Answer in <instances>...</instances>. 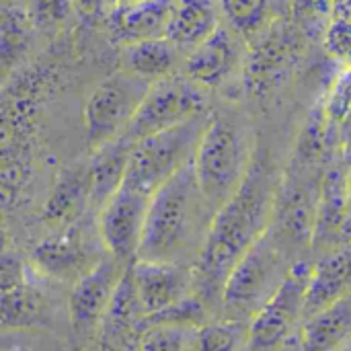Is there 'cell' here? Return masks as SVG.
Masks as SVG:
<instances>
[{"mask_svg": "<svg viewBox=\"0 0 351 351\" xmlns=\"http://www.w3.org/2000/svg\"><path fill=\"white\" fill-rule=\"evenodd\" d=\"M72 4L74 0H29L27 6L39 29H53L68 19Z\"/></svg>", "mask_w": 351, "mask_h": 351, "instance_id": "4dcf8cb0", "label": "cell"}, {"mask_svg": "<svg viewBox=\"0 0 351 351\" xmlns=\"http://www.w3.org/2000/svg\"><path fill=\"white\" fill-rule=\"evenodd\" d=\"M294 263L290 251L267 230L226 280L220 302L226 319L249 323L278 292Z\"/></svg>", "mask_w": 351, "mask_h": 351, "instance_id": "277c9868", "label": "cell"}, {"mask_svg": "<svg viewBox=\"0 0 351 351\" xmlns=\"http://www.w3.org/2000/svg\"><path fill=\"white\" fill-rule=\"evenodd\" d=\"M35 21L27 4L21 0H6L2 6V66L6 72L21 60V56L29 49Z\"/></svg>", "mask_w": 351, "mask_h": 351, "instance_id": "d4e9b609", "label": "cell"}, {"mask_svg": "<svg viewBox=\"0 0 351 351\" xmlns=\"http://www.w3.org/2000/svg\"><path fill=\"white\" fill-rule=\"evenodd\" d=\"M150 84L121 68L93 88L84 105V132L90 150L105 146L128 130Z\"/></svg>", "mask_w": 351, "mask_h": 351, "instance_id": "52a82bcc", "label": "cell"}, {"mask_svg": "<svg viewBox=\"0 0 351 351\" xmlns=\"http://www.w3.org/2000/svg\"><path fill=\"white\" fill-rule=\"evenodd\" d=\"M282 181L271 156L257 150L243 185L216 210L193 265L195 292L204 296L210 306L222 302L228 276L267 234L276 216Z\"/></svg>", "mask_w": 351, "mask_h": 351, "instance_id": "6da1fadb", "label": "cell"}, {"mask_svg": "<svg viewBox=\"0 0 351 351\" xmlns=\"http://www.w3.org/2000/svg\"><path fill=\"white\" fill-rule=\"evenodd\" d=\"M351 294V241L327 251L319 263L313 265L306 300L304 319L333 306Z\"/></svg>", "mask_w": 351, "mask_h": 351, "instance_id": "2e32d148", "label": "cell"}, {"mask_svg": "<svg viewBox=\"0 0 351 351\" xmlns=\"http://www.w3.org/2000/svg\"><path fill=\"white\" fill-rule=\"evenodd\" d=\"M313 265L304 259L296 261L278 292L249 321V350L278 351L304 321V300Z\"/></svg>", "mask_w": 351, "mask_h": 351, "instance_id": "9c48e42d", "label": "cell"}, {"mask_svg": "<svg viewBox=\"0 0 351 351\" xmlns=\"http://www.w3.org/2000/svg\"><path fill=\"white\" fill-rule=\"evenodd\" d=\"M132 278L146 319L173 306L195 290V271L177 261H132Z\"/></svg>", "mask_w": 351, "mask_h": 351, "instance_id": "4fadbf2b", "label": "cell"}, {"mask_svg": "<svg viewBox=\"0 0 351 351\" xmlns=\"http://www.w3.org/2000/svg\"><path fill=\"white\" fill-rule=\"evenodd\" d=\"M210 115L212 111L202 113L185 123L136 142L125 181L148 193L162 187L171 177L193 162Z\"/></svg>", "mask_w": 351, "mask_h": 351, "instance_id": "5b68a950", "label": "cell"}, {"mask_svg": "<svg viewBox=\"0 0 351 351\" xmlns=\"http://www.w3.org/2000/svg\"><path fill=\"white\" fill-rule=\"evenodd\" d=\"M150 199L152 193L125 181L97 212V224L105 251L123 263H132L138 257Z\"/></svg>", "mask_w": 351, "mask_h": 351, "instance_id": "30bf717a", "label": "cell"}, {"mask_svg": "<svg viewBox=\"0 0 351 351\" xmlns=\"http://www.w3.org/2000/svg\"><path fill=\"white\" fill-rule=\"evenodd\" d=\"M107 253L99 255L97 245L88 228V216L84 214L74 224L51 230L33 251V265L47 278L60 282H76L88 269H93Z\"/></svg>", "mask_w": 351, "mask_h": 351, "instance_id": "8fae6325", "label": "cell"}, {"mask_svg": "<svg viewBox=\"0 0 351 351\" xmlns=\"http://www.w3.org/2000/svg\"><path fill=\"white\" fill-rule=\"evenodd\" d=\"M327 6H329V0H298V8L308 14L323 12V10H327Z\"/></svg>", "mask_w": 351, "mask_h": 351, "instance_id": "836d02e7", "label": "cell"}, {"mask_svg": "<svg viewBox=\"0 0 351 351\" xmlns=\"http://www.w3.org/2000/svg\"><path fill=\"white\" fill-rule=\"evenodd\" d=\"M90 206V173L88 162L68 167L56 179V185L43 204L41 220L49 230H60L86 214ZM93 208V206H90Z\"/></svg>", "mask_w": 351, "mask_h": 351, "instance_id": "ac0fdd59", "label": "cell"}, {"mask_svg": "<svg viewBox=\"0 0 351 351\" xmlns=\"http://www.w3.org/2000/svg\"><path fill=\"white\" fill-rule=\"evenodd\" d=\"M45 321V296L29 280L2 290L0 325L4 331H31Z\"/></svg>", "mask_w": 351, "mask_h": 351, "instance_id": "cb8c5ba5", "label": "cell"}, {"mask_svg": "<svg viewBox=\"0 0 351 351\" xmlns=\"http://www.w3.org/2000/svg\"><path fill=\"white\" fill-rule=\"evenodd\" d=\"M146 329V313L138 300L132 263L128 265L119 288L95 333L97 351H138L142 333Z\"/></svg>", "mask_w": 351, "mask_h": 351, "instance_id": "9a60e30c", "label": "cell"}, {"mask_svg": "<svg viewBox=\"0 0 351 351\" xmlns=\"http://www.w3.org/2000/svg\"><path fill=\"white\" fill-rule=\"evenodd\" d=\"M27 267L23 263V259L10 251L8 247H4L2 251V259H0V284H2V290H8V288H14L23 282H27Z\"/></svg>", "mask_w": 351, "mask_h": 351, "instance_id": "d6a6232c", "label": "cell"}, {"mask_svg": "<svg viewBox=\"0 0 351 351\" xmlns=\"http://www.w3.org/2000/svg\"><path fill=\"white\" fill-rule=\"evenodd\" d=\"M249 343V323L234 319L208 321L191 335L187 351H241Z\"/></svg>", "mask_w": 351, "mask_h": 351, "instance_id": "484cf974", "label": "cell"}, {"mask_svg": "<svg viewBox=\"0 0 351 351\" xmlns=\"http://www.w3.org/2000/svg\"><path fill=\"white\" fill-rule=\"evenodd\" d=\"M179 66H183L181 49L167 37L130 43L121 53V68L148 82H156L179 72Z\"/></svg>", "mask_w": 351, "mask_h": 351, "instance_id": "603a6c76", "label": "cell"}, {"mask_svg": "<svg viewBox=\"0 0 351 351\" xmlns=\"http://www.w3.org/2000/svg\"><path fill=\"white\" fill-rule=\"evenodd\" d=\"M132 150L134 144L125 136H119L105 146L93 150V156L88 160L93 210L99 212L109 202V197L125 183Z\"/></svg>", "mask_w": 351, "mask_h": 351, "instance_id": "ffe728a7", "label": "cell"}, {"mask_svg": "<svg viewBox=\"0 0 351 351\" xmlns=\"http://www.w3.org/2000/svg\"><path fill=\"white\" fill-rule=\"evenodd\" d=\"M210 321V304L195 290L175 302L173 306L152 315L146 319V325H175V327H191L197 329Z\"/></svg>", "mask_w": 351, "mask_h": 351, "instance_id": "f1b7e54d", "label": "cell"}, {"mask_svg": "<svg viewBox=\"0 0 351 351\" xmlns=\"http://www.w3.org/2000/svg\"><path fill=\"white\" fill-rule=\"evenodd\" d=\"M220 25L222 8L216 0H177L165 37L189 53Z\"/></svg>", "mask_w": 351, "mask_h": 351, "instance_id": "44dd1931", "label": "cell"}, {"mask_svg": "<svg viewBox=\"0 0 351 351\" xmlns=\"http://www.w3.org/2000/svg\"><path fill=\"white\" fill-rule=\"evenodd\" d=\"M195 329L175 325H146L138 351H187Z\"/></svg>", "mask_w": 351, "mask_h": 351, "instance_id": "f546056e", "label": "cell"}, {"mask_svg": "<svg viewBox=\"0 0 351 351\" xmlns=\"http://www.w3.org/2000/svg\"><path fill=\"white\" fill-rule=\"evenodd\" d=\"M4 2H6V0H4Z\"/></svg>", "mask_w": 351, "mask_h": 351, "instance_id": "f35d334b", "label": "cell"}, {"mask_svg": "<svg viewBox=\"0 0 351 351\" xmlns=\"http://www.w3.org/2000/svg\"><path fill=\"white\" fill-rule=\"evenodd\" d=\"M214 214L191 162L152 193L136 259L183 263L195 243L204 245Z\"/></svg>", "mask_w": 351, "mask_h": 351, "instance_id": "7a4b0ae2", "label": "cell"}, {"mask_svg": "<svg viewBox=\"0 0 351 351\" xmlns=\"http://www.w3.org/2000/svg\"><path fill=\"white\" fill-rule=\"evenodd\" d=\"M208 111V88L199 86L187 74L175 72L150 84L140 109L121 136L136 144Z\"/></svg>", "mask_w": 351, "mask_h": 351, "instance_id": "8992f818", "label": "cell"}, {"mask_svg": "<svg viewBox=\"0 0 351 351\" xmlns=\"http://www.w3.org/2000/svg\"><path fill=\"white\" fill-rule=\"evenodd\" d=\"M130 263L105 255L93 269L72 284L68 296V321L76 337L95 335Z\"/></svg>", "mask_w": 351, "mask_h": 351, "instance_id": "7c38bea8", "label": "cell"}, {"mask_svg": "<svg viewBox=\"0 0 351 351\" xmlns=\"http://www.w3.org/2000/svg\"><path fill=\"white\" fill-rule=\"evenodd\" d=\"M348 228V189H346V158L333 162L321 179L317 216H315V239L313 247L323 249L327 245L346 243Z\"/></svg>", "mask_w": 351, "mask_h": 351, "instance_id": "e0dca14e", "label": "cell"}, {"mask_svg": "<svg viewBox=\"0 0 351 351\" xmlns=\"http://www.w3.org/2000/svg\"><path fill=\"white\" fill-rule=\"evenodd\" d=\"M222 16L245 41H253L269 27V0H220Z\"/></svg>", "mask_w": 351, "mask_h": 351, "instance_id": "4316f807", "label": "cell"}, {"mask_svg": "<svg viewBox=\"0 0 351 351\" xmlns=\"http://www.w3.org/2000/svg\"><path fill=\"white\" fill-rule=\"evenodd\" d=\"M97 4H99V10L111 12L117 6V0H97Z\"/></svg>", "mask_w": 351, "mask_h": 351, "instance_id": "e575fe53", "label": "cell"}, {"mask_svg": "<svg viewBox=\"0 0 351 351\" xmlns=\"http://www.w3.org/2000/svg\"><path fill=\"white\" fill-rule=\"evenodd\" d=\"M175 2L177 0H140L136 4L115 6L109 12V31L125 45L165 37Z\"/></svg>", "mask_w": 351, "mask_h": 351, "instance_id": "d6986e66", "label": "cell"}, {"mask_svg": "<svg viewBox=\"0 0 351 351\" xmlns=\"http://www.w3.org/2000/svg\"><path fill=\"white\" fill-rule=\"evenodd\" d=\"M257 156L255 132L239 111H214L199 140L193 171L214 210L228 202L247 179Z\"/></svg>", "mask_w": 351, "mask_h": 351, "instance_id": "3957f363", "label": "cell"}, {"mask_svg": "<svg viewBox=\"0 0 351 351\" xmlns=\"http://www.w3.org/2000/svg\"><path fill=\"white\" fill-rule=\"evenodd\" d=\"M348 241H351V230H350V232H348Z\"/></svg>", "mask_w": 351, "mask_h": 351, "instance_id": "74e56055", "label": "cell"}, {"mask_svg": "<svg viewBox=\"0 0 351 351\" xmlns=\"http://www.w3.org/2000/svg\"><path fill=\"white\" fill-rule=\"evenodd\" d=\"M140 0H117V6H128V4H136Z\"/></svg>", "mask_w": 351, "mask_h": 351, "instance_id": "d590c367", "label": "cell"}, {"mask_svg": "<svg viewBox=\"0 0 351 351\" xmlns=\"http://www.w3.org/2000/svg\"><path fill=\"white\" fill-rule=\"evenodd\" d=\"M337 351H351V339L348 341V343H346V346H343V348H339Z\"/></svg>", "mask_w": 351, "mask_h": 351, "instance_id": "8d00e7d4", "label": "cell"}, {"mask_svg": "<svg viewBox=\"0 0 351 351\" xmlns=\"http://www.w3.org/2000/svg\"><path fill=\"white\" fill-rule=\"evenodd\" d=\"M243 37L226 23H222L206 41L193 47L183 60V74L204 88L222 86L234 70L245 64Z\"/></svg>", "mask_w": 351, "mask_h": 351, "instance_id": "5bb4252c", "label": "cell"}, {"mask_svg": "<svg viewBox=\"0 0 351 351\" xmlns=\"http://www.w3.org/2000/svg\"><path fill=\"white\" fill-rule=\"evenodd\" d=\"M327 51L341 60L346 66H351V21L346 16H337L331 21L327 29Z\"/></svg>", "mask_w": 351, "mask_h": 351, "instance_id": "1f68e13d", "label": "cell"}, {"mask_svg": "<svg viewBox=\"0 0 351 351\" xmlns=\"http://www.w3.org/2000/svg\"><path fill=\"white\" fill-rule=\"evenodd\" d=\"M323 103L339 144L351 150V66L335 78Z\"/></svg>", "mask_w": 351, "mask_h": 351, "instance_id": "83f0119b", "label": "cell"}, {"mask_svg": "<svg viewBox=\"0 0 351 351\" xmlns=\"http://www.w3.org/2000/svg\"><path fill=\"white\" fill-rule=\"evenodd\" d=\"M351 339V294L308 317L298 329L300 351H337Z\"/></svg>", "mask_w": 351, "mask_h": 351, "instance_id": "7402d4cb", "label": "cell"}, {"mask_svg": "<svg viewBox=\"0 0 351 351\" xmlns=\"http://www.w3.org/2000/svg\"><path fill=\"white\" fill-rule=\"evenodd\" d=\"M302 39L298 29L288 21H274L251 41L245 56V88L255 99H267L280 90L298 64Z\"/></svg>", "mask_w": 351, "mask_h": 351, "instance_id": "ba28073f", "label": "cell"}]
</instances>
